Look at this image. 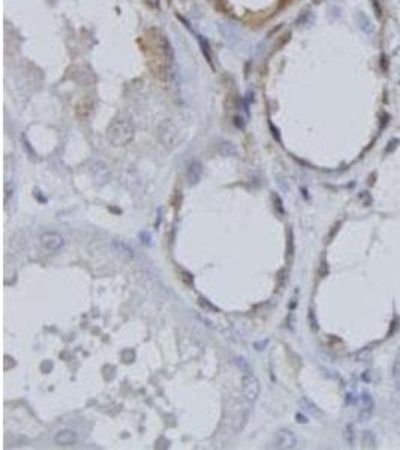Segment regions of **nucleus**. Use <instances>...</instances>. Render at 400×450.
Instances as JSON below:
<instances>
[{
    "label": "nucleus",
    "instance_id": "nucleus-2",
    "mask_svg": "<svg viewBox=\"0 0 400 450\" xmlns=\"http://www.w3.org/2000/svg\"><path fill=\"white\" fill-rule=\"evenodd\" d=\"M63 245H65V239L59 233L48 231V233H45V234L41 236V246L47 252H56V251L62 249Z\"/></svg>",
    "mask_w": 400,
    "mask_h": 450
},
{
    "label": "nucleus",
    "instance_id": "nucleus-8",
    "mask_svg": "<svg viewBox=\"0 0 400 450\" xmlns=\"http://www.w3.org/2000/svg\"><path fill=\"white\" fill-rule=\"evenodd\" d=\"M201 165L198 162L192 164L187 170V179H189V183H198V180L201 179Z\"/></svg>",
    "mask_w": 400,
    "mask_h": 450
},
{
    "label": "nucleus",
    "instance_id": "nucleus-1",
    "mask_svg": "<svg viewBox=\"0 0 400 450\" xmlns=\"http://www.w3.org/2000/svg\"><path fill=\"white\" fill-rule=\"evenodd\" d=\"M108 138L114 146H125L134 138V126L128 119H115L108 128Z\"/></svg>",
    "mask_w": 400,
    "mask_h": 450
},
{
    "label": "nucleus",
    "instance_id": "nucleus-11",
    "mask_svg": "<svg viewBox=\"0 0 400 450\" xmlns=\"http://www.w3.org/2000/svg\"><path fill=\"white\" fill-rule=\"evenodd\" d=\"M393 377H394V381L397 383V386H400V353L393 365Z\"/></svg>",
    "mask_w": 400,
    "mask_h": 450
},
{
    "label": "nucleus",
    "instance_id": "nucleus-3",
    "mask_svg": "<svg viewBox=\"0 0 400 450\" xmlns=\"http://www.w3.org/2000/svg\"><path fill=\"white\" fill-rule=\"evenodd\" d=\"M242 390H243L245 398L248 401L254 402L255 399L258 398V395H259V390H261L258 378L254 374L245 375L243 380H242Z\"/></svg>",
    "mask_w": 400,
    "mask_h": 450
},
{
    "label": "nucleus",
    "instance_id": "nucleus-6",
    "mask_svg": "<svg viewBox=\"0 0 400 450\" xmlns=\"http://www.w3.org/2000/svg\"><path fill=\"white\" fill-rule=\"evenodd\" d=\"M373 408H375V401L372 398L370 393L364 392L362 395V410H360V420L366 422L372 417L373 414Z\"/></svg>",
    "mask_w": 400,
    "mask_h": 450
},
{
    "label": "nucleus",
    "instance_id": "nucleus-10",
    "mask_svg": "<svg viewBox=\"0 0 400 450\" xmlns=\"http://www.w3.org/2000/svg\"><path fill=\"white\" fill-rule=\"evenodd\" d=\"M345 440L348 441L349 446L354 444V441H355V432H354V426L352 425H348L345 428Z\"/></svg>",
    "mask_w": 400,
    "mask_h": 450
},
{
    "label": "nucleus",
    "instance_id": "nucleus-5",
    "mask_svg": "<svg viewBox=\"0 0 400 450\" xmlns=\"http://www.w3.org/2000/svg\"><path fill=\"white\" fill-rule=\"evenodd\" d=\"M76 440H78V435L73 429H60L54 437V441L57 446H72L76 443Z\"/></svg>",
    "mask_w": 400,
    "mask_h": 450
},
{
    "label": "nucleus",
    "instance_id": "nucleus-7",
    "mask_svg": "<svg viewBox=\"0 0 400 450\" xmlns=\"http://www.w3.org/2000/svg\"><path fill=\"white\" fill-rule=\"evenodd\" d=\"M112 248H114V251H115L118 255H122V257H125V258H128V260L134 258V249L129 248L128 243H125V242H122V240H114V242H112Z\"/></svg>",
    "mask_w": 400,
    "mask_h": 450
},
{
    "label": "nucleus",
    "instance_id": "nucleus-9",
    "mask_svg": "<svg viewBox=\"0 0 400 450\" xmlns=\"http://www.w3.org/2000/svg\"><path fill=\"white\" fill-rule=\"evenodd\" d=\"M362 443H363V447H366V449H373L376 446L375 435L370 431H364L363 437H362Z\"/></svg>",
    "mask_w": 400,
    "mask_h": 450
},
{
    "label": "nucleus",
    "instance_id": "nucleus-4",
    "mask_svg": "<svg viewBox=\"0 0 400 450\" xmlns=\"http://www.w3.org/2000/svg\"><path fill=\"white\" fill-rule=\"evenodd\" d=\"M295 444H297V438H295V435L292 434L291 431L282 429V431L277 432L276 440H274L276 447H279V449H292V447H295Z\"/></svg>",
    "mask_w": 400,
    "mask_h": 450
}]
</instances>
